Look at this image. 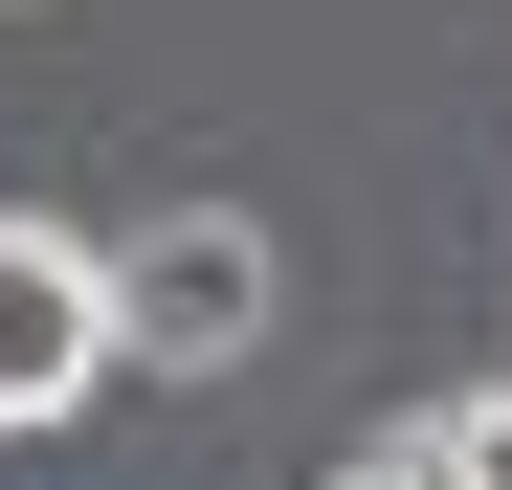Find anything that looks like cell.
<instances>
[{
    "label": "cell",
    "mask_w": 512,
    "mask_h": 490,
    "mask_svg": "<svg viewBox=\"0 0 512 490\" xmlns=\"http://www.w3.org/2000/svg\"><path fill=\"white\" fill-rule=\"evenodd\" d=\"M268 223H245V201H179V223H134L112 245V357L134 379H245V357H268Z\"/></svg>",
    "instance_id": "obj_1"
},
{
    "label": "cell",
    "mask_w": 512,
    "mask_h": 490,
    "mask_svg": "<svg viewBox=\"0 0 512 490\" xmlns=\"http://www.w3.org/2000/svg\"><path fill=\"white\" fill-rule=\"evenodd\" d=\"M112 401V245L90 223H0V446Z\"/></svg>",
    "instance_id": "obj_2"
},
{
    "label": "cell",
    "mask_w": 512,
    "mask_h": 490,
    "mask_svg": "<svg viewBox=\"0 0 512 490\" xmlns=\"http://www.w3.org/2000/svg\"><path fill=\"white\" fill-rule=\"evenodd\" d=\"M379 468H401V490H512V379H468V401H423V424H379Z\"/></svg>",
    "instance_id": "obj_3"
},
{
    "label": "cell",
    "mask_w": 512,
    "mask_h": 490,
    "mask_svg": "<svg viewBox=\"0 0 512 490\" xmlns=\"http://www.w3.org/2000/svg\"><path fill=\"white\" fill-rule=\"evenodd\" d=\"M334 490H401V468H379V446H357V468H334Z\"/></svg>",
    "instance_id": "obj_4"
}]
</instances>
